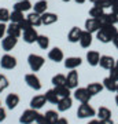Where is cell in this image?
<instances>
[{"mask_svg":"<svg viewBox=\"0 0 118 124\" xmlns=\"http://www.w3.org/2000/svg\"><path fill=\"white\" fill-rule=\"evenodd\" d=\"M118 33V28L115 25H109V23H102V28L96 32V39L100 43H110L113 41L114 36Z\"/></svg>","mask_w":118,"mask_h":124,"instance_id":"1","label":"cell"},{"mask_svg":"<svg viewBox=\"0 0 118 124\" xmlns=\"http://www.w3.org/2000/svg\"><path fill=\"white\" fill-rule=\"evenodd\" d=\"M77 116L80 119H91L93 116H96V110L89 105V102H85V103H81L77 109Z\"/></svg>","mask_w":118,"mask_h":124,"instance_id":"2","label":"cell"},{"mask_svg":"<svg viewBox=\"0 0 118 124\" xmlns=\"http://www.w3.org/2000/svg\"><path fill=\"white\" fill-rule=\"evenodd\" d=\"M39 115L40 113L36 109H32V108L30 109H26V110H23V113L19 117V123L21 124H33Z\"/></svg>","mask_w":118,"mask_h":124,"instance_id":"3","label":"cell"},{"mask_svg":"<svg viewBox=\"0 0 118 124\" xmlns=\"http://www.w3.org/2000/svg\"><path fill=\"white\" fill-rule=\"evenodd\" d=\"M44 58L41 55H37V54H30L28 57V63H29V68H30L33 72H39L44 65Z\"/></svg>","mask_w":118,"mask_h":124,"instance_id":"4","label":"cell"},{"mask_svg":"<svg viewBox=\"0 0 118 124\" xmlns=\"http://www.w3.org/2000/svg\"><path fill=\"white\" fill-rule=\"evenodd\" d=\"M0 66L3 68V69H6V70L14 69V68L17 66V59H15V57L10 55V54H4L1 57V61H0Z\"/></svg>","mask_w":118,"mask_h":124,"instance_id":"5","label":"cell"},{"mask_svg":"<svg viewBox=\"0 0 118 124\" xmlns=\"http://www.w3.org/2000/svg\"><path fill=\"white\" fill-rule=\"evenodd\" d=\"M25 83H26L30 88L35 90V91L41 90V83H40V79L35 75V73H28V75H25Z\"/></svg>","mask_w":118,"mask_h":124,"instance_id":"6","label":"cell"},{"mask_svg":"<svg viewBox=\"0 0 118 124\" xmlns=\"http://www.w3.org/2000/svg\"><path fill=\"white\" fill-rule=\"evenodd\" d=\"M66 85L70 90H76L78 87V73L76 72V69L70 70L66 76Z\"/></svg>","mask_w":118,"mask_h":124,"instance_id":"7","label":"cell"},{"mask_svg":"<svg viewBox=\"0 0 118 124\" xmlns=\"http://www.w3.org/2000/svg\"><path fill=\"white\" fill-rule=\"evenodd\" d=\"M100 28H102V22L99 19H96V18L89 17L85 21V31L89 32V33H96Z\"/></svg>","mask_w":118,"mask_h":124,"instance_id":"8","label":"cell"},{"mask_svg":"<svg viewBox=\"0 0 118 124\" xmlns=\"http://www.w3.org/2000/svg\"><path fill=\"white\" fill-rule=\"evenodd\" d=\"M74 98L78 102H81V103H85V102H89V99H91L92 97H91V94H89V91L87 90V87H85V88H84V87H80V88H76Z\"/></svg>","mask_w":118,"mask_h":124,"instance_id":"9","label":"cell"},{"mask_svg":"<svg viewBox=\"0 0 118 124\" xmlns=\"http://www.w3.org/2000/svg\"><path fill=\"white\" fill-rule=\"evenodd\" d=\"M81 35H83V29L78 26H73L67 33V40L70 43H78L81 39Z\"/></svg>","mask_w":118,"mask_h":124,"instance_id":"10","label":"cell"},{"mask_svg":"<svg viewBox=\"0 0 118 124\" xmlns=\"http://www.w3.org/2000/svg\"><path fill=\"white\" fill-rule=\"evenodd\" d=\"M99 65H100V68H103L106 70H110L111 68L115 66V59L111 55H100Z\"/></svg>","mask_w":118,"mask_h":124,"instance_id":"11","label":"cell"},{"mask_svg":"<svg viewBox=\"0 0 118 124\" xmlns=\"http://www.w3.org/2000/svg\"><path fill=\"white\" fill-rule=\"evenodd\" d=\"M37 37H39V33L35 28H30V29L23 32V41L28 44H33L35 41H37Z\"/></svg>","mask_w":118,"mask_h":124,"instance_id":"12","label":"cell"},{"mask_svg":"<svg viewBox=\"0 0 118 124\" xmlns=\"http://www.w3.org/2000/svg\"><path fill=\"white\" fill-rule=\"evenodd\" d=\"M18 39L17 37H13V36H7V37H3L1 40V47L4 51H11V50L17 46Z\"/></svg>","mask_w":118,"mask_h":124,"instance_id":"13","label":"cell"},{"mask_svg":"<svg viewBox=\"0 0 118 124\" xmlns=\"http://www.w3.org/2000/svg\"><path fill=\"white\" fill-rule=\"evenodd\" d=\"M81 63H83V59L80 57H69L65 59V68L66 69H70V70L77 69Z\"/></svg>","mask_w":118,"mask_h":124,"instance_id":"14","label":"cell"},{"mask_svg":"<svg viewBox=\"0 0 118 124\" xmlns=\"http://www.w3.org/2000/svg\"><path fill=\"white\" fill-rule=\"evenodd\" d=\"M99 21L102 23H109V25H117L118 22V15L117 14H114L113 11L111 13H104L99 18Z\"/></svg>","mask_w":118,"mask_h":124,"instance_id":"15","label":"cell"},{"mask_svg":"<svg viewBox=\"0 0 118 124\" xmlns=\"http://www.w3.org/2000/svg\"><path fill=\"white\" fill-rule=\"evenodd\" d=\"M45 102H47V99H45V95H36V97L32 98L30 108H32V109L39 110V109H41V108L45 105Z\"/></svg>","mask_w":118,"mask_h":124,"instance_id":"16","label":"cell"},{"mask_svg":"<svg viewBox=\"0 0 118 124\" xmlns=\"http://www.w3.org/2000/svg\"><path fill=\"white\" fill-rule=\"evenodd\" d=\"M48 58L51 59V61H54V62H56V63H58V62L63 61L65 55H63V51H62L61 48H58V47H54L52 50H49Z\"/></svg>","mask_w":118,"mask_h":124,"instance_id":"17","label":"cell"},{"mask_svg":"<svg viewBox=\"0 0 118 124\" xmlns=\"http://www.w3.org/2000/svg\"><path fill=\"white\" fill-rule=\"evenodd\" d=\"M71 105H73V99H71L70 97L61 98V99H59V102L56 103L58 110H59V112H66V110H69L70 108H71Z\"/></svg>","mask_w":118,"mask_h":124,"instance_id":"18","label":"cell"},{"mask_svg":"<svg viewBox=\"0 0 118 124\" xmlns=\"http://www.w3.org/2000/svg\"><path fill=\"white\" fill-rule=\"evenodd\" d=\"M18 103H19V95L18 94H8L7 97H6V105H7V108L8 109H15V108L18 106Z\"/></svg>","mask_w":118,"mask_h":124,"instance_id":"19","label":"cell"},{"mask_svg":"<svg viewBox=\"0 0 118 124\" xmlns=\"http://www.w3.org/2000/svg\"><path fill=\"white\" fill-rule=\"evenodd\" d=\"M99 61H100V54L97 51H88L87 53V62L91 65V66H97L99 65Z\"/></svg>","mask_w":118,"mask_h":124,"instance_id":"20","label":"cell"},{"mask_svg":"<svg viewBox=\"0 0 118 124\" xmlns=\"http://www.w3.org/2000/svg\"><path fill=\"white\" fill-rule=\"evenodd\" d=\"M92 40H93L92 33H89V32H87V31H83V35H81V39H80L78 43L83 48H88V47H91Z\"/></svg>","mask_w":118,"mask_h":124,"instance_id":"21","label":"cell"},{"mask_svg":"<svg viewBox=\"0 0 118 124\" xmlns=\"http://www.w3.org/2000/svg\"><path fill=\"white\" fill-rule=\"evenodd\" d=\"M103 88H104V87H103V84H102V83H97V81L89 83V84L87 85V90L89 91L91 97H95V95H97V94H100Z\"/></svg>","mask_w":118,"mask_h":124,"instance_id":"22","label":"cell"},{"mask_svg":"<svg viewBox=\"0 0 118 124\" xmlns=\"http://www.w3.org/2000/svg\"><path fill=\"white\" fill-rule=\"evenodd\" d=\"M41 21H43V25H52L58 21V15L54 13L45 11L44 14H41Z\"/></svg>","mask_w":118,"mask_h":124,"instance_id":"23","label":"cell"},{"mask_svg":"<svg viewBox=\"0 0 118 124\" xmlns=\"http://www.w3.org/2000/svg\"><path fill=\"white\" fill-rule=\"evenodd\" d=\"M33 6L29 0H19L17 1L15 4H14V10H18V11H22V13H25V11H29Z\"/></svg>","mask_w":118,"mask_h":124,"instance_id":"24","label":"cell"},{"mask_svg":"<svg viewBox=\"0 0 118 124\" xmlns=\"http://www.w3.org/2000/svg\"><path fill=\"white\" fill-rule=\"evenodd\" d=\"M26 19L32 23V26H33V28H37V26H40V25H43V21H41V14L30 13L26 17Z\"/></svg>","mask_w":118,"mask_h":124,"instance_id":"25","label":"cell"},{"mask_svg":"<svg viewBox=\"0 0 118 124\" xmlns=\"http://www.w3.org/2000/svg\"><path fill=\"white\" fill-rule=\"evenodd\" d=\"M21 28H19V25H18V23H14V22H11L8 25V26H7V35L8 36H13V37H19V36H21Z\"/></svg>","mask_w":118,"mask_h":124,"instance_id":"26","label":"cell"},{"mask_svg":"<svg viewBox=\"0 0 118 124\" xmlns=\"http://www.w3.org/2000/svg\"><path fill=\"white\" fill-rule=\"evenodd\" d=\"M103 87H104L107 91H110V93H117V81H114V80H111L110 77H106V79H103Z\"/></svg>","mask_w":118,"mask_h":124,"instance_id":"27","label":"cell"},{"mask_svg":"<svg viewBox=\"0 0 118 124\" xmlns=\"http://www.w3.org/2000/svg\"><path fill=\"white\" fill-rule=\"evenodd\" d=\"M96 115H97V119H99V120L111 119V110H110L109 108H106V106H100V108H99L97 112H96Z\"/></svg>","mask_w":118,"mask_h":124,"instance_id":"28","label":"cell"},{"mask_svg":"<svg viewBox=\"0 0 118 124\" xmlns=\"http://www.w3.org/2000/svg\"><path fill=\"white\" fill-rule=\"evenodd\" d=\"M45 99H47V102H49V103H52V105H56L58 102H59V99L61 98L58 97V94L55 93V90H48L47 93H45Z\"/></svg>","mask_w":118,"mask_h":124,"instance_id":"29","label":"cell"},{"mask_svg":"<svg viewBox=\"0 0 118 124\" xmlns=\"http://www.w3.org/2000/svg\"><path fill=\"white\" fill-rule=\"evenodd\" d=\"M47 7H48L47 0H39V1L35 3V6H33L35 13H37V14H44L45 11H47Z\"/></svg>","mask_w":118,"mask_h":124,"instance_id":"30","label":"cell"},{"mask_svg":"<svg viewBox=\"0 0 118 124\" xmlns=\"http://www.w3.org/2000/svg\"><path fill=\"white\" fill-rule=\"evenodd\" d=\"M37 44H39L40 48L43 50H47L49 47V37L45 35H39V37H37V41H36Z\"/></svg>","mask_w":118,"mask_h":124,"instance_id":"31","label":"cell"},{"mask_svg":"<svg viewBox=\"0 0 118 124\" xmlns=\"http://www.w3.org/2000/svg\"><path fill=\"white\" fill-rule=\"evenodd\" d=\"M44 116H45V119H47L48 124H56L58 120H59V115H58L55 110H47Z\"/></svg>","mask_w":118,"mask_h":124,"instance_id":"32","label":"cell"},{"mask_svg":"<svg viewBox=\"0 0 118 124\" xmlns=\"http://www.w3.org/2000/svg\"><path fill=\"white\" fill-rule=\"evenodd\" d=\"M55 93L58 94V97L59 98H65V97H70V88L67 85H58L55 87Z\"/></svg>","mask_w":118,"mask_h":124,"instance_id":"33","label":"cell"},{"mask_svg":"<svg viewBox=\"0 0 118 124\" xmlns=\"http://www.w3.org/2000/svg\"><path fill=\"white\" fill-rule=\"evenodd\" d=\"M23 13L22 11H18V10H14L13 13L10 14V21L14 23H19L21 21H23Z\"/></svg>","mask_w":118,"mask_h":124,"instance_id":"34","label":"cell"},{"mask_svg":"<svg viewBox=\"0 0 118 124\" xmlns=\"http://www.w3.org/2000/svg\"><path fill=\"white\" fill-rule=\"evenodd\" d=\"M103 14H104V10L100 8V7H99V6H96V4H93V7L89 10V17L96 18V19H99Z\"/></svg>","mask_w":118,"mask_h":124,"instance_id":"35","label":"cell"},{"mask_svg":"<svg viewBox=\"0 0 118 124\" xmlns=\"http://www.w3.org/2000/svg\"><path fill=\"white\" fill-rule=\"evenodd\" d=\"M51 83L54 84V87H58V85H66V76L65 75H55L51 80Z\"/></svg>","mask_w":118,"mask_h":124,"instance_id":"36","label":"cell"},{"mask_svg":"<svg viewBox=\"0 0 118 124\" xmlns=\"http://www.w3.org/2000/svg\"><path fill=\"white\" fill-rule=\"evenodd\" d=\"M8 85H10L8 79H7V77H6L4 75H0V94L3 93L4 90L8 88Z\"/></svg>","mask_w":118,"mask_h":124,"instance_id":"37","label":"cell"},{"mask_svg":"<svg viewBox=\"0 0 118 124\" xmlns=\"http://www.w3.org/2000/svg\"><path fill=\"white\" fill-rule=\"evenodd\" d=\"M10 11L7 8H0V22H7V21H10Z\"/></svg>","mask_w":118,"mask_h":124,"instance_id":"38","label":"cell"},{"mask_svg":"<svg viewBox=\"0 0 118 124\" xmlns=\"http://www.w3.org/2000/svg\"><path fill=\"white\" fill-rule=\"evenodd\" d=\"M19 25V28H21V31L22 32H25V31H28V29H30V28H33L32 26V23L28 21V19H23V21H21V22L18 23Z\"/></svg>","mask_w":118,"mask_h":124,"instance_id":"39","label":"cell"},{"mask_svg":"<svg viewBox=\"0 0 118 124\" xmlns=\"http://www.w3.org/2000/svg\"><path fill=\"white\" fill-rule=\"evenodd\" d=\"M96 6H99L100 8H111V0H100L99 3H96Z\"/></svg>","mask_w":118,"mask_h":124,"instance_id":"40","label":"cell"},{"mask_svg":"<svg viewBox=\"0 0 118 124\" xmlns=\"http://www.w3.org/2000/svg\"><path fill=\"white\" fill-rule=\"evenodd\" d=\"M109 77H110L111 80H114V81H117V83H118V69H117L115 66L110 69V75H109Z\"/></svg>","mask_w":118,"mask_h":124,"instance_id":"41","label":"cell"},{"mask_svg":"<svg viewBox=\"0 0 118 124\" xmlns=\"http://www.w3.org/2000/svg\"><path fill=\"white\" fill-rule=\"evenodd\" d=\"M36 124H48V121H47V119H45L44 115H39L37 119H36Z\"/></svg>","mask_w":118,"mask_h":124,"instance_id":"42","label":"cell"},{"mask_svg":"<svg viewBox=\"0 0 118 124\" xmlns=\"http://www.w3.org/2000/svg\"><path fill=\"white\" fill-rule=\"evenodd\" d=\"M111 11L118 15V0H111Z\"/></svg>","mask_w":118,"mask_h":124,"instance_id":"43","label":"cell"},{"mask_svg":"<svg viewBox=\"0 0 118 124\" xmlns=\"http://www.w3.org/2000/svg\"><path fill=\"white\" fill-rule=\"evenodd\" d=\"M6 33H7V26L3 22H0V39H3Z\"/></svg>","mask_w":118,"mask_h":124,"instance_id":"44","label":"cell"},{"mask_svg":"<svg viewBox=\"0 0 118 124\" xmlns=\"http://www.w3.org/2000/svg\"><path fill=\"white\" fill-rule=\"evenodd\" d=\"M4 119H6V109H3V108L0 106V123L4 121Z\"/></svg>","mask_w":118,"mask_h":124,"instance_id":"45","label":"cell"},{"mask_svg":"<svg viewBox=\"0 0 118 124\" xmlns=\"http://www.w3.org/2000/svg\"><path fill=\"white\" fill-rule=\"evenodd\" d=\"M97 124H114L113 119H106V120H99Z\"/></svg>","mask_w":118,"mask_h":124,"instance_id":"46","label":"cell"},{"mask_svg":"<svg viewBox=\"0 0 118 124\" xmlns=\"http://www.w3.org/2000/svg\"><path fill=\"white\" fill-rule=\"evenodd\" d=\"M113 44L115 46V48L118 50V33L115 36H114V39H113Z\"/></svg>","mask_w":118,"mask_h":124,"instance_id":"47","label":"cell"},{"mask_svg":"<svg viewBox=\"0 0 118 124\" xmlns=\"http://www.w3.org/2000/svg\"><path fill=\"white\" fill-rule=\"evenodd\" d=\"M56 124H69V123H67V120H66L65 117H59V120H58Z\"/></svg>","mask_w":118,"mask_h":124,"instance_id":"48","label":"cell"},{"mask_svg":"<svg viewBox=\"0 0 118 124\" xmlns=\"http://www.w3.org/2000/svg\"><path fill=\"white\" fill-rule=\"evenodd\" d=\"M97 123H99V120H89L87 124H97Z\"/></svg>","mask_w":118,"mask_h":124,"instance_id":"49","label":"cell"},{"mask_svg":"<svg viewBox=\"0 0 118 124\" xmlns=\"http://www.w3.org/2000/svg\"><path fill=\"white\" fill-rule=\"evenodd\" d=\"M74 1L77 3V4H84V3H85L87 0H74Z\"/></svg>","mask_w":118,"mask_h":124,"instance_id":"50","label":"cell"},{"mask_svg":"<svg viewBox=\"0 0 118 124\" xmlns=\"http://www.w3.org/2000/svg\"><path fill=\"white\" fill-rule=\"evenodd\" d=\"M89 1H91V3H93V4H96V3H99V1H100V0H89Z\"/></svg>","mask_w":118,"mask_h":124,"instance_id":"51","label":"cell"},{"mask_svg":"<svg viewBox=\"0 0 118 124\" xmlns=\"http://www.w3.org/2000/svg\"><path fill=\"white\" fill-rule=\"evenodd\" d=\"M115 103H117V106H118V94L115 95Z\"/></svg>","mask_w":118,"mask_h":124,"instance_id":"52","label":"cell"},{"mask_svg":"<svg viewBox=\"0 0 118 124\" xmlns=\"http://www.w3.org/2000/svg\"><path fill=\"white\" fill-rule=\"evenodd\" d=\"M115 68H117V69H118V59H117V61H115Z\"/></svg>","mask_w":118,"mask_h":124,"instance_id":"53","label":"cell"},{"mask_svg":"<svg viewBox=\"0 0 118 124\" xmlns=\"http://www.w3.org/2000/svg\"><path fill=\"white\" fill-rule=\"evenodd\" d=\"M62 1H65V3H67V1H70V0H62Z\"/></svg>","mask_w":118,"mask_h":124,"instance_id":"54","label":"cell"},{"mask_svg":"<svg viewBox=\"0 0 118 124\" xmlns=\"http://www.w3.org/2000/svg\"><path fill=\"white\" fill-rule=\"evenodd\" d=\"M117 94H118V83H117Z\"/></svg>","mask_w":118,"mask_h":124,"instance_id":"55","label":"cell"},{"mask_svg":"<svg viewBox=\"0 0 118 124\" xmlns=\"http://www.w3.org/2000/svg\"><path fill=\"white\" fill-rule=\"evenodd\" d=\"M117 28H118V22H117Z\"/></svg>","mask_w":118,"mask_h":124,"instance_id":"56","label":"cell"},{"mask_svg":"<svg viewBox=\"0 0 118 124\" xmlns=\"http://www.w3.org/2000/svg\"><path fill=\"white\" fill-rule=\"evenodd\" d=\"M17 1H19V0H17Z\"/></svg>","mask_w":118,"mask_h":124,"instance_id":"57","label":"cell"}]
</instances>
